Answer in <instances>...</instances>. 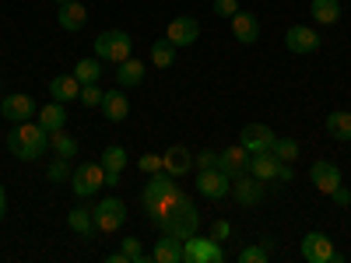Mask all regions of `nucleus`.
I'll list each match as a JSON object with an SVG mask.
<instances>
[{
  "mask_svg": "<svg viewBox=\"0 0 351 263\" xmlns=\"http://www.w3.org/2000/svg\"><path fill=\"white\" fill-rule=\"evenodd\" d=\"M102 99H106V92H102L99 84H81L77 102H81L84 109H102Z\"/></svg>",
  "mask_w": 351,
  "mask_h": 263,
  "instance_id": "nucleus-35",
  "label": "nucleus"
},
{
  "mask_svg": "<svg viewBox=\"0 0 351 263\" xmlns=\"http://www.w3.org/2000/svg\"><path fill=\"white\" fill-rule=\"evenodd\" d=\"M137 168H141L144 175L162 172V155H148V151H144V155H141V162H137Z\"/></svg>",
  "mask_w": 351,
  "mask_h": 263,
  "instance_id": "nucleus-39",
  "label": "nucleus"
},
{
  "mask_svg": "<svg viewBox=\"0 0 351 263\" xmlns=\"http://www.w3.org/2000/svg\"><path fill=\"white\" fill-rule=\"evenodd\" d=\"M211 11H215L218 18H232V14L239 11V0H215V4H211Z\"/></svg>",
  "mask_w": 351,
  "mask_h": 263,
  "instance_id": "nucleus-40",
  "label": "nucleus"
},
{
  "mask_svg": "<svg viewBox=\"0 0 351 263\" xmlns=\"http://www.w3.org/2000/svg\"><path fill=\"white\" fill-rule=\"evenodd\" d=\"M102 116L109 123H123L130 116V99L123 95V88H116V92H106L102 99Z\"/></svg>",
  "mask_w": 351,
  "mask_h": 263,
  "instance_id": "nucleus-22",
  "label": "nucleus"
},
{
  "mask_svg": "<svg viewBox=\"0 0 351 263\" xmlns=\"http://www.w3.org/2000/svg\"><path fill=\"white\" fill-rule=\"evenodd\" d=\"M95 56L102 64H123L127 56H134V39L123 28H109V32L95 36Z\"/></svg>",
  "mask_w": 351,
  "mask_h": 263,
  "instance_id": "nucleus-4",
  "label": "nucleus"
},
{
  "mask_svg": "<svg viewBox=\"0 0 351 263\" xmlns=\"http://www.w3.org/2000/svg\"><path fill=\"white\" fill-rule=\"evenodd\" d=\"M144 67L148 64H141L137 56H127L123 64H116V88H137L144 81Z\"/></svg>",
  "mask_w": 351,
  "mask_h": 263,
  "instance_id": "nucleus-25",
  "label": "nucleus"
},
{
  "mask_svg": "<svg viewBox=\"0 0 351 263\" xmlns=\"http://www.w3.org/2000/svg\"><path fill=\"white\" fill-rule=\"evenodd\" d=\"M0 112H4L8 123H25V120H36V99L25 95V92H11L0 99Z\"/></svg>",
  "mask_w": 351,
  "mask_h": 263,
  "instance_id": "nucleus-10",
  "label": "nucleus"
},
{
  "mask_svg": "<svg viewBox=\"0 0 351 263\" xmlns=\"http://www.w3.org/2000/svg\"><path fill=\"white\" fill-rule=\"evenodd\" d=\"M193 165H197V168H215V165H218V151H200V155L193 158Z\"/></svg>",
  "mask_w": 351,
  "mask_h": 263,
  "instance_id": "nucleus-41",
  "label": "nucleus"
},
{
  "mask_svg": "<svg viewBox=\"0 0 351 263\" xmlns=\"http://www.w3.org/2000/svg\"><path fill=\"white\" fill-rule=\"evenodd\" d=\"M330 200L337 203V208H348V203H351V190H348V186L341 183V186H337V190L330 193Z\"/></svg>",
  "mask_w": 351,
  "mask_h": 263,
  "instance_id": "nucleus-42",
  "label": "nucleus"
},
{
  "mask_svg": "<svg viewBox=\"0 0 351 263\" xmlns=\"http://www.w3.org/2000/svg\"><path fill=\"white\" fill-rule=\"evenodd\" d=\"M77 95H81V81L74 77V74H56L53 81H49V99L53 102H77Z\"/></svg>",
  "mask_w": 351,
  "mask_h": 263,
  "instance_id": "nucleus-21",
  "label": "nucleus"
},
{
  "mask_svg": "<svg viewBox=\"0 0 351 263\" xmlns=\"http://www.w3.org/2000/svg\"><path fill=\"white\" fill-rule=\"evenodd\" d=\"M56 25H60L64 32H81L88 25V8L81 0H67V4H60V11H56Z\"/></svg>",
  "mask_w": 351,
  "mask_h": 263,
  "instance_id": "nucleus-18",
  "label": "nucleus"
},
{
  "mask_svg": "<svg viewBox=\"0 0 351 263\" xmlns=\"http://www.w3.org/2000/svg\"><path fill=\"white\" fill-rule=\"evenodd\" d=\"M49 151H53L56 158H74V155H77V137H71L67 130L49 134Z\"/></svg>",
  "mask_w": 351,
  "mask_h": 263,
  "instance_id": "nucleus-30",
  "label": "nucleus"
},
{
  "mask_svg": "<svg viewBox=\"0 0 351 263\" xmlns=\"http://www.w3.org/2000/svg\"><path fill=\"white\" fill-rule=\"evenodd\" d=\"M67 225L77 231L81 239H92L95 236V214H92V208H71V214H67Z\"/></svg>",
  "mask_w": 351,
  "mask_h": 263,
  "instance_id": "nucleus-27",
  "label": "nucleus"
},
{
  "mask_svg": "<svg viewBox=\"0 0 351 263\" xmlns=\"http://www.w3.org/2000/svg\"><path fill=\"white\" fill-rule=\"evenodd\" d=\"M267 256H271L267 246H246V249H239V263H267Z\"/></svg>",
  "mask_w": 351,
  "mask_h": 263,
  "instance_id": "nucleus-37",
  "label": "nucleus"
},
{
  "mask_svg": "<svg viewBox=\"0 0 351 263\" xmlns=\"http://www.w3.org/2000/svg\"><path fill=\"white\" fill-rule=\"evenodd\" d=\"M4 214H8V190L0 186V221H4Z\"/></svg>",
  "mask_w": 351,
  "mask_h": 263,
  "instance_id": "nucleus-44",
  "label": "nucleus"
},
{
  "mask_svg": "<svg viewBox=\"0 0 351 263\" xmlns=\"http://www.w3.org/2000/svg\"><path fill=\"white\" fill-rule=\"evenodd\" d=\"M183 197V186L176 175H169L165 168L148 175V186L141 190V203H144V218H148L152 225H158L172 208H176V200Z\"/></svg>",
  "mask_w": 351,
  "mask_h": 263,
  "instance_id": "nucleus-1",
  "label": "nucleus"
},
{
  "mask_svg": "<svg viewBox=\"0 0 351 263\" xmlns=\"http://www.w3.org/2000/svg\"><path fill=\"white\" fill-rule=\"evenodd\" d=\"M239 144H243L250 155H256V151H271V148H274V130H271L267 123H246L243 134H239Z\"/></svg>",
  "mask_w": 351,
  "mask_h": 263,
  "instance_id": "nucleus-13",
  "label": "nucleus"
},
{
  "mask_svg": "<svg viewBox=\"0 0 351 263\" xmlns=\"http://www.w3.org/2000/svg\"><path fill=\"white\" fill-rule=\"evenodd\" d=\"M71 74H74L81 84H99V77H102V60H99V56H84V60L74 64Z\"/></svg>",
  "mask_w": 351,
  "mask_h": 263,
  "instance_id": "nucleus-29",
  "label": "nucleus"
},
{
  "mask_svg": "<svg viewBox=\"0 0 351 263\" xmlns=\"http://www.w3.org/2000/svg\"><path fill=\"white\" fill-rule=\"evenodd\" d=\"M197 193L208 200H225L232 193V175H225L218 165L215 168H197Z\"/></svg>",
  "mask_w": 351,
  "mask_h": 263,
  "instance_id": "nucleus-8",
  "label": "nucleus"
},
{
  "mask_svg": "<svg viewBox=\"0 0 351 263\" xmlns=\"http://www.w3.org/2000/svg\"><path fill=\"white\" fill-rule=\"evenodd\" d=\"M106 263H130V260H127L123 253H109V256H106Z\"/></svg>",
  "mask_w": 351,
  "mask_h": 263,
  "instance_id": "nucleus-45",
  "label": "nucleus"
},
{
  "mask_svg": "<svg viewBox=\"0 0 351 263\" xmlns=\"http://www.w3.org/2000/svg\"><path fill=\"white\" fill-rule=\"evenodd\" d=\"M309 179H313V186L319 190V193H334L341 183H344V175H341V168L334 165V162H313L309 165Z\"/></svg>",
  "mask_w": 351,
  "mask_h": 263,
  "instance_id": "nucleus-15",
  "label": "nucleus"
},
{
  "mask_svg": "<svg viewBox=\"0 0 351 263\" xmlns=\"http://www.w3.org/2000/svg\"><path fill=\"white\" fill-rule=\"evenodd\" d=\"M165 39L176 46V49H186L200 39V21L190 18V14H180V18H172L169 28H165Z\"/></svg>",
  "mask_w": 351,
  "mask_h": 263,
  "instance_id": "nucleus-11",
  "label": "nucleus"
},
{
  "mask_svg": "<svg viewBox=\"0 0 351 263\" xmlns=\"http://www.w3.org/2000/svg\"><path fill=\"white\" fill-rule=\"evenodd\" d=\"M8 151L18 162H39L49 151V134L39 123H32V120L14 123V130L8 134Z\"/></svg>",
  "mask_w": 351,
  "mask_h": 263,
  "instance_id": "nucleus-2",
  "label": "nucleus"
},
{
  "mask_svg": "<svg viewBox=\"0 0 351 263\" xmlns=\"http://www.w3.org/2000/svg\"><path fill=\"white\" fill-rule=\"evenodd\" d=\"M162 168L169 175H176V179H183V175H190V168H193V151H186L183 144H176V148H169L162 155Z\"/></svg>",
  "mask_w": 351,
  "mask_h": 263,
  "instance_id": "nucleus-19",
  "label": "nucleus"
},
{
  "mask_svg": "<svg viewBox=\"0 0 351 263\" xmlns=\"http://www.w3.org/2000/svg\"><path fill=\"white\" fill-rule=\"evenodd\" d=\"M274 158L278 162H295L299 155H302V148H299V140L295 137H274Z\"/></svg>",
  "mask_w": 351,
  "mask_h": 263,
  "instance_id": "nucleus-33",
  "label": "nucleus"
},
{
  "mask_svg": "<svg viewBox=\"0 0 351 263\" xmlns=\"http://www.w3.org/2000/svg\"><path fill=\"white\" fill-rule=\"evenodd\" d=\"M60 4H67V0H56V8H60Z\"/></svg>",
  "mask_w": 351,
  "mask_h": 263,
  "instance_id": "nucleus-46",
  "label": "nucleus"
},
{
  "mask_svg": "<svg viewBox=\"0 0 351 263\" xmlns=\"http://www.w3.org/2000/svg\"><path fill=\"white\" fill-rule=\"evenodd\" d=\"M295 179V172H291V162H281V168H278V183H291Z\"/></svg>",
  "mask_w": 351,
  "mask_h": 263,
  "instance_id": "nucleus-43",
  "label": "nucleus"
},
{
  "mask_svg": "<svg viewBox=\"0 0 351 263\" xmlns=\"http://www.w3.org/2000/svg\"><path fill=\"white\" fill-rule=\"evenodd\" d=\"M232 197H236L239 208H256V203L263 200V183L256 179V175H236L232 179Z\"/></svg>",
  "mask_w": 351,
  "mask_h": 263,
  "instance_id": "nucleus-14",
  "label": "nucleus"
},
{
  "mask_svg": "<svg viewBox=\"0 0 351 263\" xmlns=\"http://www.w3.org/2000/svg\"><path fill=\"white\" fill-rule=\"evenodd\" d=\"M152 260L155 263H183V239H176V236H169V231H162V236L155 239Z\"/></svg>",
  "mask_w": 351,
  "mask_h": 263,
  "instance_id": "nucleus-20",
  "label": "nucleus"
},
{
  "mask_svg": "<svg viewBox=\"0 0 351 263\" xmlns=\"http://www.w3.org/2000/svg\"><path fill=\"white\" fill-rule=\"evenodd\" d=\"M228 21H232V36H236L243 46H253V42L260 39V18H256V14H250V11H236Z\"/></svg>",
  "mask_w": 351,
  "mask_h": 263,
  "instance_id": "nucleus-17",
  "label": "nucleus"
},
{
  "mask_svg": "<svg viewBox=\"0 0 351 263\" xmlns=\"http://www.w3.org/2000/svg\"><path fill=\"white\" fill-rule=\"evenodd\" d=\"M176 64V46L169 39H155L152 42V67H172Z\"/></svg>",
  "mask_w": 351,
  "mask_h": 263,
  "instance_id": "nucleus-31",
  "label": "nucleus"
},
{
  "mask_svg": "<svg viewBox=\"0 0 351 263\" xmlns=\"http://www.w3.org/2000/svg\"><path fill=\"white\" fill-rule=\"evenodd\" d=\"M218 168L225 172V175H246L250 172V151L243 148V144H236V148H225V151H218Z\"/></svg>",
  "mask_w": 351,
  "mask_h": 263,
  "instance_id": "nucleus-16",
  "label": "nucleus"
},
{
  "mask_svg": "<svg viewBox=\"0 0 351 263\" xmlns=\"http://www.w3.org/2000/svg\"><path fill=\"white\" fill-rule=\"evenodd\" d=\"M92 214H95V228L106 231V236H112V231H120L123 221H127V203L120 197H106L92 208Z\"/></svg>",
  "mask_w": 351,
  "mask_h": 263,
  "instance_id": "nucleus-6",
  "label": "nucleus"
},
{
  "mask_svg": "<svg viewBox=\"0 0 351 263\" xmlns=\"http://www.w3.org/2000/svg\"><path fill=\"white\" fill-rule=\"evenodd\" d=\"M120 253H123L130 263H148V253H144L141 239H134V236H127V239L120 242Z\"/></svg>",
  "mask_w": 351,
  "mask_h": 263,
  "instance_id": "nucleus-36",
  "label": "nucleus"
},
{
  "mask_svg": "<svg viewBox=\"0 0 351 263\" xmlns=\"http://www.w3.org/2000/svg\"><path fill=\"white\" fill-rule=\"evenodd\" d=\"M36 120H39V127H43L46 134L64 130V127H67V105H64V102H49V105H43V109L36 112Z\"/></svg>",
  "mask_w": 351,
  "mask_h": 263,
  "instance_id": "nucleus-23",
  "label": "nucleus"
},
{
  "mask_svg": "<svg viewBox=\"0 0 351 263\" xmlns=\"http://www.w3.org/2000/svg\"><path fill=\"white\" fill-rule=\"evenodd\" d=\"M221 242H215L211 236H190L183 239V263H221Z\"/></svg>",
  "mask_w": 351,
  "mask_h": 263,
  "instance_id": "nucleus-7",
  "label": "nucleus"
},
{
  "mask_svg": "<svg viewBox=\"0 0 351 263\" xmlns=\"http://www.w3.org/2000/svg\"><path fill=\"white\" fill-rule=\"evenodd\" d=\"M99 162H102L106 172H123V168H127V148H120V144H109Z\"/></svg>",
  "mask_w": 351,
  "mask_h": 263,
  "instance_id": "nucleus-32",
  "label": "nucleus"
},
{
  "mask_svg": "<svg viewBox=\"0 0 351 263\" xmlns=\"http://www.w3.org/2000/svg\"><path fill=\"white\" fill-rule=\"evenodd\" d=\"M319 42H324V39H319V36H316V28H309V25H291L288 32H285V46H288V53H299V56L316 53Z\"/></svg>",
  "mask_w": 351,
  "mask_h": 263,
  "instance_id": "nucleus-12",
  "label": "nucleus"
},
{
  "mask_svg": "<svg viewBox=\"0 0 351 263\" xmlns=\"http://www.w3.org/2000/svg\"><path fill=\"white\" fill-rule=\"evenodd\" d=\"M102 186H106V168H102V162H84V165H77L74 175H71V190H74V197H81V200L95 197Z\"/></svg>",
  "mask_w": 351,
  "mask_h": 263,
  "instance_id": "nucleus-5",
  "label": "nucleus"
},
{
  "mask_svg": "<svg viewBox=\"0 0 351 263\" xmlns=\"http://www.w3.org/2000/svg\"><path fill=\"white\" fill-rule=\"evenodd\" d=\"M341 11H344L341 0H313V4H309V14H313L316 25H337Z\"/></svg>",
  "mask_w": 351,
  "mask_h": 263,
  "instance_id": "nucleus-26",
  "label": "nucleus"
},
{
  "mask_svg": "<svg viewBox=\"0 0 351 263\" xmlns=\"http://www.w3.org/2000/svg\"><path fill=\"white\" fill-rule=\"evenodd\" d=\"M158 228L169 231V236H176V239H190V236H197V228H200V211H197L193 197L183 193L180 200H176V208L158 221Z\"/></svg>",
  "mask_w": 351,
  "mask_h": 263,
  "instance_id": "nucleus-3",
  "label": "nucleus"
},
{
  "mask_svg": "<svg viewBox=\"0 0 351 263\" xmlns=\"http://www.w3.org/2000/svg\"><path fill=\"white\" fill-rule=\"evenodd\" d=\"M208 236H211L215 242H228V239H232V221H225V218L211 221V228H208Z\"/></svg>",
  "mask_w": 351,
  "mask_h": 263,
  "instance_id": "nucleus-38",
  "label": "nucleus"
},
{
  "mask_svg": "<svg viewBox=\"0 0 351 263\" xmlns=\"http://www.w3.org/2000/svg\"><path fill=\"white\" fill-rule=\"evenodd\" d=\"M327 134L334 137V140H341V144H348L351 140V112H344V109H334L330 116H327Z\"/></svg>",
  "mask_w": 351,
  "mask_h": 263,
  "instance_id": "nucleus-28",
  "label": "nucleus"
},
{
  "mask_svg": "<svg viewBox=\"0 0 351 263\" xmlns=\"http://www.w3.org/2000/svg\"><path fill=\"white\" fill-rule=\"evenodd\" d=\"M278 168H281V162L274 158V151H256V155H250V175H256L260 183L278 179Z\"/></svg>",
  "mask_w": 351,
  "mask_h": 263,
  "instance_id": "nucleus-24",
  "label": "nucleus"
},
{
  "mask_svg": "<svg viewBox=\"0 0 351 263\" xmlns=\"http://www.w3.org/2000/svg\"><path fill=\"white\" fill-rule=\"evenodd\" d=\"M299 253L306 263H334V242L330 236H324V231H306L302 242H299Z\"/></svg>",
  "mask_w": 351,
  "mask_h": 263,
  "instance_id": "nucleus-9",
  "label": "nucleus"
},
{
  "mask_svg": "<svg viewBox=\"0 0 351 263\" xmlns=\"http://www.w3.org/2000/svg\"><path fill=\"white\" fill-rule=\"evenodd\" d=\"M71 175H74L71 158H53V162L46 165V179H49V183H67Z\"/></svg>",
  "mask_w": 351,
  "mask_h": 263,
  "instance_id": "nucleus-34",
  "label": "nucleus"
}]
</instances>
